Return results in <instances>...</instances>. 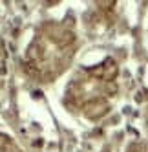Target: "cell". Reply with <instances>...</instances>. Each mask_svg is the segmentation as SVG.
<instances>
[{
  "label": "cell",
  "instance_id": "obj_1",
  "mask_svg": "<svg viewBox=\"0 0 148 152\" xmlns=\"http://www.w3.org/2000/svg\"><path fill=\"white\" fill-rule=\"evenodd\" d=\"M110 110V104L104 97H91L86 103H82V112L88 119H101Z\"/></svg>",
  "mask_w": 148,
  "mask_h": 152
},
{
  "label": "cell",
  "instance_id": "obj_2",
  "mask_svg": "<svg viewBox=\"0 0 148 152\" xmlns=\"http://www.w3.org/2000/svg\"><path fill=\"white\" fill-rule=\"evenodd\" d=\"M117 72H119V68L115 64V61H112V59H106L101 66L90 70V73L93 77H97V81H101V83H113L115 77H117Z\"/></svg>",
  "mask_w": 148,
  "mask_h": 152
}]
</instances>
